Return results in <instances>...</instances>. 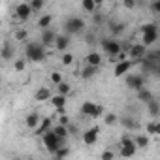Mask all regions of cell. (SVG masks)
Listing matches in <instances>:
<instances>
[{
	"mask_svg": "<svg viewBox=\"0 0 160 160\" xmlns=\"http://www.w3.org/2000/svg\"><path fill=\"white\" fill-rule=\"evenodd\" d=\"M160 38V27L156 23H145L141 27V43L145 47L149 45H154Z\"/></svg>",
	"mask_w": 160,
	"mask_h": 160,
	"instance_id": "6da1fadb",
	"label": "cell"
},
{
	"mask_svg": "<svg viewBox=\"0 0 160 160\" xmlns=\"http://www.w3.org/2000/svg\"><path fill=\"white\" fill-rule=\"evenodd\" d=\"M34 98H36V102H47V100H51L53 96H51V91H49L47 87H40V89L36 91Z\"/></svg>",
	"mask_w": 160,
	"mask_h": 160,
	"instance_id": "e0dca14e",
	"label": "cell"
},
{
	"mask_svg": "<svg viewBox=\"0 0 160 160\" xmlns=\"http://www.w3.org/2000/svg\"><path fill=\"white\" fill-rule=\"evenodd\" d=\"M58 124H62V126H68V124H70V119H68V115H60V119H58Z\"/></svg>",
	"mask_w": 160,
	"mask_h": 160,
	"instance_id": "f6af8a7d",
	"label": "cell"
},
{
	"mask_svg": "<svg viewBox=\"0 0 160 160\" xmlns=\"http://www.w3.org/2000/svg\"><path fill=\"white\" fill-rule=\"evenodd\" d=\"M100 47H102V51H106V55L111 57V60L117 58V57L122 53V43H121L117 38H104V40L100 42Z\"/></svg>",
	"mask_w": 160,
	"mask_h": 160,
	"instance_id": "3957f363",
	"label": "cell"
},
{
	"mask_svg": "<svg viewBox=\"0 0 160 160\" xmlns=\"http://www.w3.org/2000/svg\"><path fill=\"white\" fill-rule=\"evenodd\" d=\"M138 66L141 68V72H143V73H151V75H152L158 64H154V62H152V60H149V58H143V60H141Z\"/></svg>",
	"mask_w": 160,
	"mask_h": 160,
	"instance_id": "2e32d148",
	"label": "cell"
},
{
	"mask_svg": "<svg viewBox=\"0 0 160 160\" xmlns=\"http://www.w3.org/2000/svg\"><path fill=\"white\" fill-rule=\"evenodd\" d=\"M53 160H58V158H53Z\"/></svg>",
	"mask_w": 160,
	"mask_h": 160,
	"instance_id": "c3c4849f",
	"label": "cell"
},
{
	"mask_svg": "<svg viewBox=\"0 0 160 160\" xmlns=\"http://www.w3.org/2000/svg\"><path fill=\"white\" fill-rule=\"evenodd\" d=\"M81 113L87 115V117H91V119H98V117L106 115L104 108L100 104H96V102H83L81 104Z\"/></svg>",
	"mask_w": 160,
	"mask_h": 160,
	"instance_id": "52a82bcc",
	"label": "cell"
},
{
	"mask_svg": "<svg viewBox=\"0 0 160 160\" xmlns=\"http://www.w3.org/2000/svg\"><path fill=\"white\" fill-rule=\"evenodd\" d=\"M138 100H139V102H143V104H151V102L154 100V94H152L151 91L143 89V91H139V92H138Z\"/></svg>",
	"mask_w": 160,
	"mask_h": 160,
	"instance_id": "4316f807",
	"label": "cell"
},
{
	"mask_svg": "<svg viewBox=\"0 0 160 160\" xmlns=\"http://www.w3.org/2000/svg\"><path fill=\"white\" fill-rule=\"evenodd\" d=\"M53 130V126H51V119H42V122H40V126H38V130H36V134L38 136H43V134H47V132H51Z\"/></svg>",
	"mask_w": 160,
	"mask_h": 160,
	"instance_id": "cb8c5ba5",
	"label": "cell"
},
{
	"mask_svg": "<svg viewBox=\"0 0 160 160\" xmlns=\"http://www.w3.org/2000/svg\"><path fill=\"white\" fill-rule=\"evenodd\" d=\"M96 72H98V68L85 66V68L81 70V77H83V79H91V77H94V75H96Z\"/></svg>",
	"mask_w": 160,
	"mask_h": 160,
	"instance_id": "4dcf8cb0",
	"label": "cell"
},
{
	"mask_svg": "<svg viewBox=\"0 0 160 160\" xmlns=\"http://www.w3.org/2000/svg\"><path fill=\"white\" fill-rule=\"evenodd\" d=\"M136 151H138V147H136V143H134V138L122 136L121 141H119V152H121L122 160H130V158L136 154Z\"/></svg>",
	"mask_w": 160,
	"mask_h": 160,
	"instance_id": "277c9868",
	"label": "cell"
},
{
	"mask_svg": "<svg viewBox=\"0 0 160 160\" xmlns=\"http://www.w3.org/2000/svg\"><path fill=\"white\" fill-rule=\"evenodd\" d=\"M149 10L160 15V0H156V2H152V4H149Z\"/></svg>",
	"mask_w": 160,
	"mask_h": 160,
	"instance_id": "7bdbcfd3",
	"label": "cell"
},
{
	"mask_svg": "<svg viewBox=\"0 0 160 160\" xmlns=\"http://www.w3.org/2000/svg\"><path fill=\"white\" fill-rule=\"evenodd\" d=\"M68 45H70V36H68V34H58L55 47H57L58 51H62V53H64V51L68 49Z\"/></svg>",
	"mask_w": 160,
	"mask_h": 160,
	"instance_id": "ffe728a7",
	"label": "cell"
},
{
	"mask_svg": "<svg viewBox=\"0 0 160 160\" xmlns=\"http://www.w3.org/2000/svg\"><path fill=\"white\" fill-rule=\"evenodd\" d=\"M124 28H126V25H124V23H121V21H111V23H109V30H111L113 38L121 36V34L124 32Z\"/></svg>",
	"mask_w": 160,
	"mask_h": 160,
	"instance_id": "d6986e66",
	"label": "cell"
},
{
	"mask_svg": "<svg viewBox=\"0 0 160 160\" xmlns=\"http://www.w3.org/2000/svg\"><path fill=\"white\" fill-rule=\"evenodd\" d=\"M40 122H42V119H40L38 113H28L27 119H25V124H27V128H30V130H38Z\"/></svg>",
	"mask_w": 160,
	"mask_h": 160,
	"instance_id": "9a60e30c",
	"label": "cell"
},
{
	"mask_svg": "<svg viewBox=\"0 0 160 160\" xmlns=\"http://www.w3.org/2000/svg\"><path fill=\"white\" fill-rule=\"evenodd\" d=\"M92 19H94V23H96V25L106 23V15H104V13H100V12H96V13L92 15Z\"/></svg>",
	"mask_w": 160,
	"mask_h": 160,
	"instance_id": "ab89813d",
	"label": "cell"
},
{
	"mask_svg": "<svg viewBox=\"0 0 160 160\" xmlns=\"http://www.w3.org/2000/svg\"><path fill=\"white\" fill-rule=\"evenodd\" d=\"M85 62H87V66L98 68V66L102 64V55H100V53H96V51H91V53L85 57Z\"/></svg>",
	"mask_w": 160,
	"mask_h": 160,
	"instance_id": "5bb4252c",
	"label": "cell"
},
{
	"mask_svg": "<svg viewBox=\"0 0 160 160\" xmlns=\"http://www.w3.org/2000/svg\"><path fill=\"white\" fill-rule=\"evenodd\" d=\"M145 130H147V136H156V121H151V122H147Z\"/></svg>",
	"mask_w": 160,
	"mask_h": 160,
	"instance_id": "74e56055",
	"label": "cell"
},
{
	"mask_svg": "<svg viewBox=\"0 0 160 160\" xmlns=\"http://www.w3.org/2000/svg\"><path fill=\"white\" fill-rule=\"evenodd\" d=\"M121 124H122L126 130H138V128H139V122H138L134 117H122V119H121Z\"/></svg>",
	"mask_w": 160,
	"mask_h": 160,
	"instance_id": "603a6c76",
	"label": "cell"
},
{
	"mask_svg": "<svg viewBox=\"0 0 160 160\" xmlns=\"http://www.w3.org/2000/svg\"><path fill=\"white\" fill-rule=\"evenodd\" d=\"M68 154H70V149H68V147L64 145V147H60V149H58V151H57V152H55L53 156H55V158H58V160H64V158H66Z\"/></svg>",
	"mask_w": 160,
	"mask_h": 160,
	"instance_id": "836d02e7",
	"label": "cell"
},
{
	"mask_svg": "<svg viewBox=\"0 0 160 160\" xmlns=\"http://www.w3.org/2000/svg\"><path fill=\"white\" fill-rule=\"evenodd\" d=\"M51 104L55 106V109H57L58 113H62V115H64V106H66V96H60V94H55V96L51 98Z\"/></svg>",
	"mask_w": 160,
	"mask_h": 160,
	"instance_id": "ac0fdd59",
	"label": "cell"
},
{
	"mask_svg": "<svg viewBox=\"0 0 160 160\" xmlns=\"http://www.w3.org/2000/svg\"><path fill=\"white\" fill-rule=\"evenodd\" d=\"M57 38H58V34H55L51 28H49V30H42L40 43H42L43 47H51V45H55V43H57Z\"/></svg>",
	"mask_w": 160,
	"mask_h": 160,
	"instance_id": "7c38bea8",
	"label": "cell"
},
{
	"mask_svg": "<svg viewBox=\"0 0 160 160\" xmlns=\"http://www.w3.org/2000/svg\"><path fill=\"white\" fill-rule=\"evenodd\" d=\"M0 55H2V60H12V58L15 57L13 47H12L10 43H4V45H2V53H0Z\"/></svg>",
	"mask_w": 160,
	"mask_h": 160,
	"instance_id": "83f0119b",
	"label": "cell"
},
{
	"mask_svg": "<svg viewBox=\"0 0 160 160\" xmlns=\"http://www.w3.org/2000/svg\"><path fill=\"white\" fill-rule=\"evenodd\" d=\"M147 111H149L151 119H158V117H160V102L154 98L151 104H147Z\"/></svg>",
	"mask_w": 160,
	"mask_h": 160,
	"instance_id": "7402d4cb",
	"label": "cell"
},
{
	"mask_svg": "<svg viewBox=\"0 0 160 160\" xmlns=\"http://www.w3.org/2000/svg\"><path fill=\"white\" fill-rule=\"evenodd\" d=\"M13 68H15V72H23V70L27 68V60H25V58L15 60V62H13Z\"/></svg>",
	"mask_w": 160,
	"mask_h": 160,
	"instance_id": "f35d334b",
	"label": "cell"
},
{
	"mask_svg": "<svg viewBox=\"0 0 160 160\" xmlns=\"http://www.w3.org/2000/svg\"><path fill=\"white\" fill-rule=\"evenodd\" d=\"M60 62H62L64 66H70V64L73 62V55H72V53H62V57H60Z\"/></svg>",
	"mask_w": 160,
	"mask_h": 160,
	"instance_id": "8d00e7d4",
	"label": "cell"
},
{
	"mask_svg": "<svg viewBox=\"0 0 160 160\" xmlns=\"http://www.w3.org/2000/svg\"><path fill=\"white\" fill-rule=\"evenodd\" d=\"M147 47L143 45V43H132V47H130V51H128V57H130V60L134 62V64H139L145 57H147Z\"/></svg>",
	"mask_w": 160,
	"mask_h": 160,
	"instance_id": "9c48e42d",
	"label": "cell"
},
{
	"mask_svg": "<svg viewBox=\"0 0 160 160\" xmlns=\"http://www.w3.org/2000/svg\"><path fill=\"white\" fill-rule=\"evenodd\" d=\"M134 143H136L138 149H145V147H149V136L147 134H136L134 136Z\"/></svg>",
	"mask_w": 160,
	"mask_h": 160,
	"instance_id": "d4e9b609",
	"label": "cell"
},
{
	"mask_svg": "<svg viewBox=\"0 0 160 160\" xmlns=\"http://www.w3.org/2000/svg\"><path fill=\"white\" fill-rule=\"evenodd\" d=\"M117 121H121L115 113H106L104 115V122L108 124V126H113V124H117Z\"/></svg>",
	"mask_w": 160,
	"mask_h": 160,
	"instance_id": "d6a6232c",
	"label": "cell"
},
{
	"mask_svg": "<svg viewBox=\"0 0 160 160\" xmlns=\"http://www.w3.org/2000/svg\"><path fill=\"white\" fill-rule=\"evenodd\" d=\"M100 158H102V160H113V158H115V152H113V151H109V149H106V151L102 152V156H100Z\"/></svg>",
	"mask_w": 160,
	"mask_h": 160,
	"instance_id": "b9f144b4",
	"label": "cell"
},
{
	"mask_svg": "<svg viewBox=\"0 0 160 160\" xmlns=\"http://www.w3.org/2000/svg\"><path fill=\"white\" fill-rule=\"evenodd\" d=\"M145 58L152 60L154 64H160V47H156V49H149V51H147V57H145Z\"/></svg>",
	"mask_w": 160,
	"mask_h": 160,
	"instance_id": "f546056e",
	"label": "cell"
},
{
	"mask_svg": "<svg viewBox=\"0 0 160 160\" xmlns=\"http://www.w3.org/2000/svg\"><path fill=\"white\" fill-rule=\"evenodd\" d=\"M28 4H30V8H32V12H40V10H42V8L45 6V4H43V0H30V2H28Z\"/></svg>",
	"mask_w": 160,
	"mask_h": 160,
	"instance_id": "e575fe53",
	"label": "cell"
},
{
	"mask_svg": "<svg viewBox=\"0 0 160 160\" xmlns=\"http://www.w3.org/2000/svg\"><path fill=\"white\" fill-rule=\"evenodd\" d=\"M27 36H28L27 30H17V32H15V40H17V42H25Z\"/></svg>",
	"mask_w": 160,
	"mask_h": 160,
	"instance_id": "60d3db41",
	"label": "cell"
},
{
	"mask_svg": "<svg viewBox=\"0 0 160 160\" xmlns=\"http://www.w3.org/2000/svg\"><path fill=\"white\" fill-rule=\"evenodd\" d=\"M70 91H72V87H70V83H66V81H62L60 85H57V94H60V96H68Z\"/></svg>",
	"mask_w": 160,
	"mask_h": 160,
	"instance_id": "1f68e13d",
	"label": "cell"
},
{
	"mask_svg": "<svg viewBox=\"0 0 160 160\" xmlns=\"http://www.w3.org/2000/svg\"><path fill=\"white\" fill-rule=\"evenodd\" d=\"M25 57L30 62H42L45 58V47L38 42H28L25 47Z\"/></svg>",
	"mask_w": 160,
	"mask_h": 160,
	"instance_id": "7a4b0ae2",
	"label": "cell"
},
{
	"mask_svg": "<svg viewBox=\"0 0 160 160\" xmlns=\"http://www.w3.org/2000/svg\"><path fill=\"white\" fill-rule=\"evenodd\" d=\"M96 6H98V2H94V0H83L81 2V8L87 12V13H96Z\"/></svg>",
	"mask_w": 160,
	"mask_h": 160,
	"instance_id": "f1b7e54d",
	"label": "cell"
},
{
	"mask_svg": "<svg viewBox=\"0 0 160 160\" xmlns=\"http://www.w3.org/2000/svg\"><path fill=\"white\" fill-rule=\"evenodd\" d=\"M98 136H100V128L98 126H91L89 130L83 132V143L85 145H94L98 141Z\"/></svg>",
	"mask_w": 160,
	"mask_h": 160,
	"instance_id": "8fae6325",
	"label": "cell"
},
{
	"mask_svg": "<svg viewBox=\"0 0 160 160\" xmlns=\"http://www.w3.org/2000/svg\"><path fill=\"white\" fill-rule=\"evenodd\" d=\"M64 30H66L68 36H70V34H83V30H85V21H83L81 17H77V15H72V17H68V19L64 21Z\"/></svg>",
	"mask_w": 160,
	"mask_h": 160,
	"instance_id": "5b68a950",
	"label": "cell"
},
{
	"mask_svg": "<svg viewBox=\"0 0 160 160\" xmlns=\"http://www.w3.org/2000/svg\"><path fill=\"white\" fill-rule=\"evenodd\" d=\"M122 6H124V8H128V10H136V6H138V4L134 2V0H124Z\"/></svg>",
	"mask_w": 160,
	"mask_h": 160,
	"instance_id": "ee69618b",
	"label": "cell"
},
{
	"mask_svg": "<svg viewBox=\"0 0 160 160\" xmlns=\"http://www.w3.org/2000/svg\"><path fill=\"white\" fill-rule=\"evenodd\" d=\"M53 132H55V136H57L60 141H66V139H68V136H70V130H68V126H62V124H57V126H53Z\"/></svg>",
	"mask_w": 160,
	"mask_h": 160,
	"instance_id": "44dd1931",
	"label": "cell"
},
{
	"mask_svg": "<svg viewBox=\"0 0 160 160\" xmlns=\"http://www.w3.org/2000/svg\"><path fill=\"white\" fill-rule=\"evenodd\" d=\"M156 136H160V122H156Z\"/></svg>",
	"mask_w": 160,
	"mask_h": 160,
	"instance_id": "7dc6e473",
	"label": "cell"
},
{
	"mask_svg": "<svg viewBox=\"0 0 160 160\" xmlns=\"http://www.w3.org/2000/svg\"><path fill=\"white\" fill-rule=\"evenodd\" d=\"M42 141H43V147L51 152V154H55L60 147H64V141H60L57 136H55V132L51 130V132H47V134H43L42 136Z\"/></svg>",
	"mask_w": 160,
	"mask_h": 160,
	"instance_id": "8992f818",
	"label": "cell"
},
{
	"mask_svg": "<svg viewBox=\"0 0 160 160\" xmlns=\"http://www.w3.org/2000/svg\"><path fill=\"white\" fill-rule=\"evenodd\" d=\"M32 13H34V12H32V8H30L28 2H19V4L15 6V17H17L19 21H27V19H30Z\"/></svg>",
	"mask_w": 160,
	"mask_h": 160,
	"instance_id": "30bf717a",
	"label": "cell"
},
{
	"mask_svg": "<svg viewBox=\"0 0 160 160\" xmlns=\"http://www.w3.org/2000/svg\"><path fill=\"white\" fill-rule=\"evenodd\" d=\"M51 23H53V15H49V13L40 15V19H38V27H40L42 30H49Z\"/></svg>",
	"mask_w": 160,
	"mask_h": 160,
	"instance_id": "484cf974",
	"label": "cell"
},
{
	"mask_svg": "<svg viewBox=\"0 0 160 160\" xmlns=\"http://www.w3.org/2000/svg\"><path fill=\"white\" fill-rule=\"evenodd\" d=\"M124 83H126V87H128L130 91L139 92V91L145 89V77H143L141 73H130V75H126Z\"/></svg>",
	"mask_w": 160,
	"mask_h": 160,
	"instance_id": "ba28073f",
	"label": "cell"
},
{
	"mask_svg": "<svg viewBox=\"0 0 160 160\" xmlns=\"http://www.w3.org/2000/svg\"><path fill=\"white\" fill-rule=\"evenodd\" d=\"M152 75H154L156 79H160V64L156 66V70H154V73H152Z\"/></svg>",
	"mask_w": 160,
	"mask_h": 160,
	"instance_id": "bcb514c9",
	"label": "cell"
},
{
	"mask_svg": "<svg viewBox=\"0 0 160 160\" xmlns=\"http://www.w3.org/2000/svg\"><path fill=\"white\" fill-rule=\"evenodd\" d=\"M132 66H134V62L132 60H124V62H117L115 64V68H113V75L115 77H121V75H126L130 70H132Z\"/></svg>",
	"mask_w": 160,
	"mask_h": 160,
	"instance_id": "4fadbf2b",
	"label": "cell"
},
{
	"mask_svg": "<svg viewBox=\"0 0 160 160\" xmlns=\"http://www.w3.org/2000/svg\"><path fill=\"white\" fill-rule=\"evenodd\" d=\"M49 79H51V81H53L55 85H60V83L64 81V79H62V73H60V72H53V73L49 75Z\"/></svg>",
	"mask_w": 160,
	"mask_h": 160,
	"instance_id": "d590c367",
	"label": "cell"
}]
</instances>
